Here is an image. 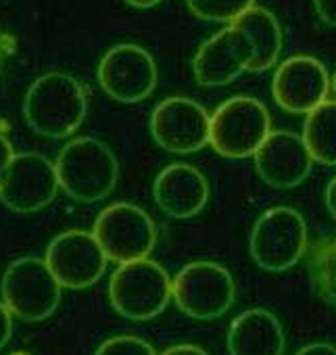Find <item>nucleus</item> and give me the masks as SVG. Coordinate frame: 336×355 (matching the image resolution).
<instances>
[{
    "mask_svg": "<svg viewBox=\"0 0 336 355\" xmlns=\"http://www.w3.org/2000/svg\"><path fill=\"white\" fill-rule=\"evenodd\" d=\"M88 113V96L84 86L69 73L51 71L40 76L24 98V115L28 125L44 138L71 136Z\"/></svg>",
    "mask_w": 336,
    "mask_h": 355,
    "instance_id": "obj_1",
    "label": "nucleus"
},
{
    "mask_svg": "<svg viewBox=\"0 0 336 355\" xmlns=\"http://www.w3.org/2000/svg\"><path fill=\"white\" fill-rule=\"evenodd\" d=\"M59 187L78 203H96L109 197L119 180V163L113 150L96 138L69 140L57 157Z\"/></svg>",
    "mask_w": 336,
    "mask_h": 355,
    "instance_id": "obj_2",
    "label": "nucleus"
},
{
    "mask_svg": "<svg viewBox=\"0 0 336 355\" xmlns=\"http://www.w3.org/2000/svg\"><path fill=\"white\" fill-rule=\"evenodd\" d=\"M172 288L174 280L157 261L140 259L115 270L109 282V299L119 315L146 322L170 305Z\"/></svg>",
    "mask_w": 336,
    "mask_h": 355,
    "instance_id": "obj_3",
    "label": "nucleus"
},
{
    "mask_svg": "<svg viewBox=\"0 0 336 355\" xmlns=\"http://www.w3.org/2000/svg\"><path fill=\"white\" fill-rule=\"evenodd\" d=\"M272 134L265 105L253 96H232L211 115L209 144L226 159L253 157Z\"/></svg>",
    "mask_w": 336,
    "mask_h": 355,
    "instance_id": "obj_4",
    "label": "nucleus"
},
{
    "mask_svg": "<svg viewBox=\"0 0 336 355\" xmlns=\"http://www.w3.org/2000/svg\"><path fill=\"white\" fill-rule=\"evenodd\" d=\"M251 257L265 272H286L307 253V224L292 207H272L253 226Z\"/></svg>",
    "mask_w": 336,
    "mask_h": 355,
    "instance_id": "obj_5",
    "label": "nucleus"
},
{
    "mask_svg": "<svg viewBox=\"0 0 336 355\" xmlns=\"http://www.w3.org/2000/svg\"><path fill=\"white\" fill-rule=\"evenodd\" d=\"M61 284L44 259H15L0 282L3 303L24 322H42L55 313L61 303Z\"/></svg>",
    "mask_w": 336,
    "mask_h": 355,
    "instance_id": "obj_6",
    "label": "nucleus"
},
{
    "mask_svg": "<svg viewBox=\"0 0 336 355\" xmlns=\"http://www.w3.org/2000/svg\"><path fill=\"white\" fill-rule=\"evenodd\" d=\"M92 234L107 259L121 266L146 259L157 243L152 218L132 203H113L105 207L96 216Z\"/></svg>",
    "mask_w": 336,
    "mask_h": 355,
    "instance_id": "obj_7",
    "label": "nucleus"
},
{
    "mask_svg": "<svg viewBox=\"0 0 336 355\" xmlns=\"http://www.w3.org/2000/svg\"><path fill=\"white\" fill-rule=\"evenodd\" d=\"M172 297L188 318L215 320L234 305L236 284L224 266L215 261H193L176 274Z\"/></svg>",
    "mask_w": 336,
    "mask_h": 355,
    "instance_id": "obj_8",
    "label": "nucleus"
},
{
    "mask_svg": "<svg viewBox=\"0 0 336 355\" xmlns=\"http://www.w3.org/2000/svg\"><path fill=\"white\" fill-rule=\"evenodd\" d=\"M211 115L203 105L186 96L161 101L150 115L152 140L170 153L191 155L209 144Z\"/></svg>",
    "mask_w": 336,
    "mask_h": 355,
    "instance_id": "obj_9",
    "label": "nucleus"
},
{
    "mask_svg": "<svg viewBox=\"0 0 336 355\" xmlns=\"http://www.w3.org/2000/svg\"><path fill=\"white\" fill-rule=\"evenodd\" d=\"M96 78L105 94L132 105L148 98L157 88V63L146 49L125 42L103 55Z\"/></svg>",
    "mask_w": 336,
    "mask_h": 355,
    "instance_id": "obj_10",
    "label": "nucleus"
},
{
    "mask_svg": "<svg viewBox=\"0 0 336 355\" xmlns=\"http://www.w3.org/2000/svg\"><path fill=\"white\" fill-rule=\"evenodd\" d=\"M57 167L38 153H19L9 163L0 184V201L15 214H34L48 207L59 193Z\"/></svg>",
    "mask_w": 336,
    "mask_h": 355,
    "instance_id": "obj_11",
    "label": "nucleus"
},
{
    "mask_svg": "<svg viewBox=\"0 0 336 355\" xmlns=\"http://www.w3.org/2000/svg\"><path fill=\"white\" fill-rule=\"evenodd\" d=\"M44 261L63 288L82 291L103 278L109 259L94 234L69 230L51 241Z\"/></svg>",
    "mask_w": 336,
    "mask_h": 355,
    "instance_id": "obj_12",
    "label": "nucleus"
},
{
    "mask_svg": "<svg viewBox=\"0 0 336 355\" xmlns=\"http://www.w3.org/2000/svg\"><path fill=\"white\" fill-rule=\"evenodd\" d=\"M330 92L326 65L309 55H297L278 65L272 80V94L280 109L294 115H309Z\"/></svg>",
    "mask_w": 336,
    "mask_h": 355,
    "instance_id": "obj_13",
    "label": "nucleus"
},
{
    "mask_svg": "<svg viewBox=\"0 0 336 355\" xmlns=\"http://www.w3.org/2000/svg\"><path fill=\"white\" fill-rule=\"evenodd\" d=\"M253 63V46L249 38L228 26L201 44L193 59V71L199 86L215 88L232 84Z\"/></svg>",
    "mask_w": 336,
    "mask_h": 355,
    "instance_id": "obj_14",
    "label": "nucleus"
},
{
    "mask_svg": "<svg viewBox=\"0 0 336 355\" xmlns=\"http://www.w3.org/2000/svg\"><path fill=\"white\" fill-rule=\"evenodd\" d=\"M253 159L261 180L278 191H290L303 184L313 167L303 136L286 130L272 132Z\"/></svg>",
    "mask_w": 336,
    "mask_h": 355,
    "instance_id": "obj_15",
    "label": "nucleus"
},
{
    "mask_svg": "<svg viewBox=\"0 0 336 355\" xmlns=\"http://www.w3.org/2000/svg\"><path fill=\"white\" fill-rule=\"evenodd\" d=\"M152 199L165 216L188 220L205 209L209 201V182L201 169L188 163H172L157 173Z\"/></svg>",
    "mask_w": 336,
    "mask_h": 355,
    "instance_id": "obj_16",
    "label": "nucleus"
},
{
    "mask_svg": "<svg viewBox=\"0 0 336 355\" xmlns=\"http://www.w3.org/2000/svg\"><path fill=\"white\" fill-rule=\"evenodd\" d=\"M284 345L286 338L280 320L261 307L242 311L228 330L230 355H282Z\"/></svg>",
    "mask_w": 336,
    "mask_h": 355,
    "instance_id": "obj_17",
    "label": "nucleus"
},
{
    "mask_svg": "<svg viewBox=\"0 0 336 355\" xmlns=\"http://www.w3.org/2000/svg\"><path fill=\"white\" fill-rule=\"evenodd\" d=\"M232 28L240 30L253 46L251 73H263L278 63L282 53V28L274 13L261 7H251L232 24Z\"/></svg>",
    "mask_w": 336,
    "mask_h": 355,
    "instance_id": "obj_18",
    "label": "nucleus"
},
{
    "mask_svg": "<svg viewBox=\"0 0 336 355\" xmlns=\"http://www.w3.org/2000/svg\"><path fill=\"white\" fill-rule=\"evenodd\" d=\"M303 142L313 161L336 165V101H326L307 115Z\"/></svg>",
    "mask_w": 336,
    "mask_h": 355,
    "instance_id": "obj_19",
    "label": "nucleus"
},
{
    "mask_svg": "<svg viewBox=\"0 0 336 355\" xmlns=\"http://www.w3.org/2000/svg\"><path fill=\"white\" fill-rule=\"evenodd\" d=\"M307 272L315 295L336 311V232L313 243L307 257Z\"/></svg>",
    "mask_w": 336,
    "mask_h": 355,
    "instance_id": "obj_20",
    "label": "nucleus"
},
{
    "mask_svg": "<svg viewBox=\"0 0 336 355\" xmlns=\"http://www.w3.org/2000/svg\"><path fill=\"white\" fill-rule=\"evenodd\" d=\"M193 15L205 21L234 24L242 13L255 7V0H186Z\"/></svg>",
    "mask_w": 336,
    "mask_h": 355,
    "instance_id": "obj_21",
    "label": "nucleus"
},
{
    "mask_svg": "<svg viewBox=\"0 0 336 355\" xmlns=\"http://www.w3.org/2000/svg\"><path fill=\"white\" fill-rule=\"evenodd\" d=\"M94 355H157V351L140 336L119 334L103 340Z\"/></svg>",
    "mask_w": 336,
    "mask_h": 355,
    "instance_id": "obj_22",
    "label": "nucleus"
},
{
    "mask_svg": "<svg viewBox=\"0 0 336 355\" xmlns=\"http://www.w3.org/2000/svg\"><path fill=\"white\" fill-rule=\"evenodd\" d=\"M313 7L326 26L336 28V0H313Z\"/></svg>",
    "mask_w": 336,
    "mask_h": 355,
    "instance_id": "obj_23",
    "label": "nucleus"
},
{
    "mask_svg": "<svg viewBox=\"0 0 336 355\" xmlns=\"http://www.w3.org/2000/svg\"><path fill=\"white\" fill-rule=\"evenodd\" d=\"M11 315L13 313L7 309V305L0 301V349L9 343V338L13 334V318Z\"/></svg>",
    "mask_w": 336,
    "mask_h": 355,
    "instance_id": "obj_24",
    "label": "nucleus"
},
{
    "mask_svg": "<svg viewBox=\"0 0 336 355\" xmlns=\"http://www.w3.org/2000/svg\"><path fill=\"white\" fill-rule=\"evenodd\" d=\"M13 157H15V153H13L11 142L3 134H0V184H3V178H5V173L9 169V163L13 161Z\"/></svg>",
    "mask_w": 336,
    "mask_h": 355,
    "instance_id": "obj_25",
    "label": "nucleus"
},
{
    "mask_svg": "<svg viewBox=\"0 0 336 355\" xmlns=\"http://www.w3.org/2000/svg\"><path fill=\"white\" fill-rule=\"evenodd\" d=\"M294 355H336V347L330 343H311L299 349Z\"/></svg>",
    "mask_w": 336,
    "mask_h": 355,
    "instance_id": "obj_26",
    "label": "nucleus"
},
{
    "mask_svg": "<svg viewBox=\"0 0 336 355\" xmlns=\"http://www.w3.org/2000/svg\"><path fill=\"white\" fill-rule=\"evenodd\" d=\"M163 355H209L205 349H201L199 345H191V343H184V345H174L167 349Z\"/></svg>",
    "mask_w": 336,
    "mask_h": 355,
    "instance_id": "obj_27",
    "label": "nucleus"
},
{
    "mask_svg": "<svg viewBox=\"0 0 336 355\" xmlns=\"http://www.w3.org/2000/svg\"><path fill=\"white\" fill-rule=\"evenodd\" d=\"M326 207L330 211V216L336 220V175L328 182L326 187Z\"/></svg>",
    "mask_w": 336,
    "mask_h": 355,
    "instance_id": "obj_28",
    "label": "nucleus"
},
{
    "mask_svg": "<svg viewBox=\"0 0 336 355\" xmlns=\"http://www.w3.org/2000/svg\"><path fill=\"white\" fill-rule=\"evenodd\" d=\"M125 3L134 9H150V7H157L161 0H125Z\"/></svg>",
    "mask_w": 336,
    "mask_h": 355,
    "instance_id": "obj_29",
    "label": "nucleus"
},
{
    "mask_svg": "<svg viewBox=\"0 0 336 355\" xmlns=\"http://www.w3.org/2000/svg\"><path fill=\"white\" fill-rule=\"evenodd\" d=\"M330 88H332V92L336 94V73H334V78L330 80Z\"/></svg>",
    "mask_w": 336,
    "mask_h": 355,
    "instance_id": "obj_30",
    "label": "nucleus"
},
{
    "mask_svg": "<svg viewBox=\"0 0 336 355\" xmlns=\"http://www.w3.org/2000/svg\"><path fill=\"white\" fill-rule=\"evenodd\" d=\"M13 355H30V353H24V351H17V353H13Z\"/></svg>",
    "mask_w": 336,
    "mask_h": 355,
    "instance_id": "obj_31",
    "label": "nucleus"
},
{
    "mask_svg": "<svg viewBox=\"0 0 336 355\" xmlns=\"http://www.w3.org/2000/svg\"><path fill=\"white\" fill-rule=\"evenodd\" d=\"M0 59H3V44H0Z\"/></svg>",
    "mask_w": 336,
    "mask_h": 355,
    "instance_id": "obj_32",
    "label": "nucleus"
}]
</instances>
